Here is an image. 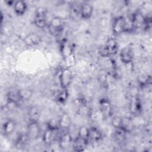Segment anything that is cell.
<instances>
[{"instance_id":"cell-9","label":"cell","mask_w":152,"mask_h":152,"mask_svg":"<svg viewBox=\"0 0 152 152\" xmlns=\"http://www.w3.org/2000/svg\"><path fill=\"white\" fill-rule=\"evenodd\" d=\"M73 138L69 132L63 134L59 138V145L62 150H67L72 147Z\"/></svg>"},{"instance_id":"cell-5","label":"cell","mask_w":152,"mask_h":152,"mask_svg":"<svg viewBox=\"0 0 152 152\" xmlns=\"http://www.w3.org/2000/svg\"><path fill=\"white\" fill-rule=\"evenodd\" d=\"M125 17L119 16L114 18L112 23V31L114 34L119 35L125 32Z\"/></svg>"},{"instance_id":"cell-22","label":"cell","mask_w":152,"mask_h":152,"mask_svg":"<svg viewBox=\"0 0 152 152\" xmlns=\"http://www.w3.org/2000/svg\"><path fill=\"white\" fill-rule=\"evenodd\" d=\"M88 131H89V128H87L86 126H82L78 129V136L88 142Z\"/></svg>"},{"instance_id":"cell-2","label":"cell","mask_w":152,"mask_h":152,"mask_svg":"<svg viewBox=\"0 0 152 152\" xmlns=\"http://www.w3.org/2000/svg\"><path fill=\"white\" fill-rule=\"evenodd\" d=\"M46 13L47 10L44 7H39L36 8L35 12V17L34 19V24L36 27L40 28H43L48 26Z\"/></svg>"},{"instance_id":"cell-19","label":"cell","mask_w":152,"mask_h":152,"mask_svg":"<svg viewBox=\"0 0 152 152\" xmlns=\"http://www.w3.org/2000/svg\"><path fill=\"white\" fill-rule=\"evenodd\" d=\"M28 115L30 121L38 122L40 117V112L39 109L36 106H31L29 108Z\"/></svg>"},{"instance_id":"cell-7","label":"cell","mask_w":152,"mask_h":152,"mask_svg":"<svg viewBox=\"0 0 152 152\" xmlns=\"http://www.w3.org/2000/svg\"><path fill=\"white\" fill-rule=\"evenodd\" d=\"M40 134V127L38 122L29 121L27 125V135L28 139L34 140L36 139Z\"/></svg>"},{"instance_id":"cell-17","label":"cell","mask_w":152,"mask_h":152,"mask_svg":"<svg viewBox=\"0 0 152 152\" xmlns=\"http://www.w3.org/2000/svg\"><path fill=\"white\" fill-rule=\"evenodd\" d=\"M102 134L97 128L95 126L89 128L88 140L93 142H97L102 138Z\"/></svg>"},{"instance_id":"cell-12","label":"cell","mask_w":152,"mask_h":152,"mask_svg":"<svg viewBox=\"0 0 152 152\" xmlns=\"http://www.w3.org/2000/svg\"><path fill=\"white\" fill-rule=\"evenodd\" d=\"M41 42V37L36 33H30L24 39V43L28 46H33Z\"/></svg>"},{"instance_id":"cell-23","label":"cell","mask_w":152,"mask_h":152,"mask_svg":"<svg viewBox=\"0 0 152 152\" xmlns=\"http://www.w3.org/2000/svg\"><path fill=\"white\" fill-rule=\"evenodd\" d=\"M47 128L53 131H57L60 129L59 119H50L47 123Z\"/></svg>"},{"instance_id":"cell-11","label":"cell","mask_w":152,"mask_h":152,"mask_svg":"<svg viewBox=\"0 0 152 152\" xmlns=\"http://www.w3.org/2000/svg\"><path fill=\"white\" fill-rule=\"evenodd\" d=\"M93 12V7L91 5L88 3H83L80 7V15L83 19H89Z\"/></svg>"},{"instance_id":"cell-14","label":"cell","mask_w":152,"mask_h":152,"mask_svg":"<svg viewBox=\"0 0 152 152\" xmlns=\"http://www.w3.org/2000/svg\"><path fill=\"white\" fill-rule=\"evenodd\" d=\"M14 11L17 15L21 16L25 14L27 9V5L25 1H17L13 5Z\"/></svg>"},{"instance_id":"cell-10","label":"cell","mask_w":152,"mask_h":152,"mask_svg":"<svg viewBox=\"0 0 152 152\" xmlns=\"http://www.w3.org/2000/svg\"><path fill=\"white\" fill-rule=\"evenodd\" d=\"M141 109L142 106L140 99L136 96H132L129 104L130 112L134 115H138L140 113Z\"/></svg>"},{"instance_id":"cell-18","label":"cell","mask_w":152,"mask_h":152,"mask_svg":"<svg viewBox=\"0 0 152 152\" xmlns=\"http://www.w3.org/2000/svg\"><path fill=\"white\" fill-rule=\"evenodd\" d=\"M71 119L66 113H64L59 119V127L61 129H66L69 128L71 125Z\"/></svg>"},{"instance_id":"cell-6","label":"cell","mask_w":152,"mask_h":152,"mask_svg":"<svg viewBox=\"0 0 152 152\" xmlns=\"http://www.w3.org/2000/svg\"><path fill=\"white\" fill-rule=\"evenodd\" d=\"M120 59L121 61L125 64H129L131 63L134 59L133 49L129 46L123 48L119 53Z\"/></svg>"},{"instance_id":"cell-13","label":"cell","mask_w":152,"mask_h":152,"mask_svg":"<svg viewBox=\"0 0 152 152\" xmlns=\"http://www.w3.org/2000/svg\"><path fill=\"white\" fill-rule=\"evenodd\" d=\"M16 128L15 122L11 119L7 120L2 126V131L5 135L7 136L11 135L14 132Z\"/></svg>"},{"instance_id":"cell-4","label":"cell","mask_w":152,"mask_h":152,"mask_svg":"<svg viewBox=\"0 0 152 152\" xmlns=\"http://www.w3.org/2000/svg\"><path fill=\"white\" fill-rule=\"evenodd\" d=\"M72 73L71 71L66 68L62 70L59 75V82L62 89L66 90L72 82Z\"/></svg>"},{"instance_id":"cell-8","label":"cell","mask_w":152,"mask_h":152,"mask_svg":"<svg viewBox=\"0 0 152 152\" xmlns=\"http://www.w3.org/2000/svg\"><path fill=\"white\" fill-rule=\"evenodd\" d=\"M99 107L100 112L104 118L110 117L112 113L111 104L108 99L102 98L99 100Z\"/></svg>"},{"instance_id":"cell-3","label":"cell","mask_w":152,"mask_h":152,"mask_svg":"<svg viewBox=\"0 0 152 152\" xmlns=\"http://www.w3.org/2000/svg\"><path fill=\"white\" fill-rule=\"evenodd\" d=\"M48 30L53 36H58L61 34L64 28V23L62 20L58 17H55L51 19L48 24Z\"/></svg>"},{"instance_id":"cell-25","label":"cell","mask_w":152,"mask_h":152,"mask_svg":"<svg viewBox=\"0 0 152 152\" xmlns=\"http://www.w3.org/2000/svg\"><path fill=\"white\" fill-rule=\"evenodd\" d=\"M67 96H68V94H67L66 90L62 89V91L58 94L57 96V100L61 103L64 102L67 99Z\"/></svg>"},{"instance_id":"cell-1","label":"cell","mask_w":152,"mask_h":152,"mask_svg":"<svg viewBox=\"0 0 152 152\" xmlns=\"http://www.w3.org/2000/svg\"><path fill=\"white\" fill-rule=\"evenodd\" d=\"M118 50V43L113 38L109 39L104 45L100 47L99 53L103 57H107L109 55H114Z\"/></svg>"},{"instance_id":"cell-15","label":"cell","mask_w":152,"mask_h":152,"mask_svg":"<svg viewBox=\"0 0 152 152\" xmlns=\"http://www.w3.org/2000/svg\"><path fill=\"white\" fill-rule=\"evenodd\" d=\"M58 131H53L46 128L43 135V141L45 144L49 145L55 140Z\"/></svg>"},{"instance_id":"cell-16","label":"cell","mask_w":152,"mask_h":152,"mask_svg":"<svg viewBox=\"0 0 152 152\" xmlns=\"http://www.w3.org/2000/svg\"><path fill=\"white\" fill-rule=\"evenodd\" d=\"M87 142H88L87 141L77 136L74 140H73L72 147L75 151H82L84 150Z\"/></svg>"},{"instance_id":"cell-24","label":"cell","mask_w":152,"mask_h":152,"mask_svg":"<svg viewBox=\"0 0 152 152\" xmlns=\"http://www.w3.org/2000/svg\"><path fill=\"white\" fill-rule=\"evenodd\" d=\"M122 118L119 116H114L111 120V124L115 129H120L122 125Z\"/></svg>"},{"instance_id":"cell-20","label":"cell","mask_w":152,"mask_h":152,"mask_svg":"<svg viewBox=\"0 0 152 152\" xmlns=\"http://www.w3.org/2000/svg\"><path fill=\"white\" fill-rule=\"evenodd\" d=\"M133 123L129 118H122V125L121 126V129H122L125 133L129 132L133 129Z\"/></svg>"},{"instance_id":"cell-21","label":"cell","mask_w":152,"mask_h":152,"mask_svg":"<svg viewBox=\"0 0 152 152\" xmlns=\"http://www.w3.org/2000/svg\"><path fill=\"white\" fill-rule=\"evenodd\" d=\"M18 94L21 100H28L32 96L33 91L28 88L18 90Z\"/></svg>"}]
</instances>
